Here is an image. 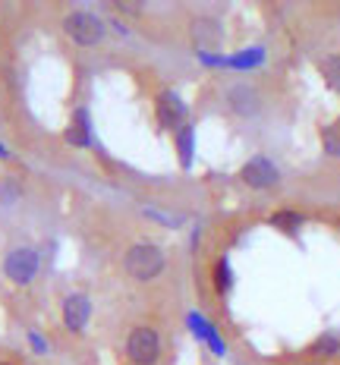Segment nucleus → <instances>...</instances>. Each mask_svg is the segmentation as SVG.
Listing matches in <instances>:
<instances>
[{"label":"nucleus","mask_w":340,"mask_h":365,"mask_svg":"<svg viewBox=\"0 0 340 365\" xmlns=\"http://www.w3.org/2000/svg\"><path fill=\"white\" fill-rule=\"evenodd\" d=\"M168 268V252L158 242H133L123 252V271L135 284H151Z\"/></svg>","instance_id":"f257e3e1"},{"label":"nucleus","mask_w":340,"mask_h":365,"mask_svg":"<svg viewBox=\"0 0 340 365\" xmlns=\"http://www.w3.org/2000/svg\"><path fill=\"white\" fill-rule=\"evenodd\" d=\"M4 277L13 287H32L38 271H41V252L35 246H13L4 255Z\"/></svg>","instance_id":"f03ea898"},{"label":"nucleus","mask_w":340,"mask_h":365,"mask_svg":"<svg viewBox=\"0 0 340 365\" xmlns=\"http://www.w3.org/2000/svg\"><path fill=\"white\" fill-rule=\"evenodd\" d=\"M63 35L79 48H95L108 35V22L88 10H73L63 16Z\"/></svg>","instance_id":"7ed1b4c3"},{"label":"nucleus","mask_w":340,"mask_h":365,"mask_svg":"<svg viewBox=\"0 0 340 365\" xmlns=\"http://www.w3.org/2000/svg\"><path fill=\"white\" fill-rule=\"evenodd\" d=\"M126 359L130 365H158L161 362V334L151 324H135L126 334Z\"/></svg>","instance_id":"20e7f679"},{"label":"nucleus","mask_w":340,"mask_h":365,"mask_svg":"<svg viewBox=\"0 0 340 365\" xmlns=\"http://www.w3.org/2000/svg\"><path fill=\"white\" fill-rule=\"evenodd\" d=\"M237 180L243 182V186L255 189V192H264V189H277V182H281V170H277V164L271 161L268 155H252L237 170Z\"/></svg>","instance_id":"39448f33"},{"label":"nucleus","mask_w":340,"mask_h":365,"mask_svg":"<svg viewBox=\"0 0 340 365\" xmlns=\"http://www.w3.org/2000/svg\"><path fill=\"white\" fill-rule=\"evenodd\" d=\"M60 318L70 334H86L88 322H92V299L86 293H70L60 306Z\"/></svg>","instance_id":"423d86ee"},{"label":"nucleus","mask_w":340,"mask_h":365,"mask_svg":"<svg viewBox=\"0 0 340 365\" xmlns=\"http://www.w3.org/2000/svg\"><path fill=\"white\" fill-rule=\"evenodd\" d=\"M155 117L158 126L168 129V133H177L180 126H186V104L177 91H161L155 98Z\"/></svg>","instance_id":"0eeeda50"},{"label":"nucleus","mask_w":340,"mask_h":365,"mask_svg":"<svg viewBox=\"0 0 340 365\" xmlns=\"http://www.w3.org/2000/svg\"><path fill=\"white\" fill-rule=\"evenodd\" d=\"M227 108H230L237 117H255L262 110V95L255 91L249 82H237L230 91H227Z\"/></svg>","instance_id":"6e6552de"},{"label":"nucleus","mask_w":340,"mask_h":365,"mask_svg":"<svg viewBox=\"0 0 340 365\" xmlns=\"http://www.w3.org/2000/svg\"><path fill=\"white\" fill-rule=\"evenodd\" d=\"M66 142L73 148H88L92 145V120H88V110L86 108H76L73 113V123L66 126Z\"/></svg>","instance_id":"1a4fd4ad"},{"label":"nucleus","mask_w":340,"mask_h":365,"mask_svg":"<svg viewBox=\"0 0 340 365\" xmlns=\"http://www.w3.org/2000/svg\"><path fill=\"white\" fill-rule=\"evenodd\" d=\"M189 29H192V41L199 44V48H215V44H221V38H224L221 22L211 19V16H195Z\"/></svg>","instance_id":"9d476101"},{"label":"nucleus","mask_w":340,"mask_h":365,"mask_svg":"<svg viewBox=\"0 0 340 365\" xmlns=\"http://www.w3.org/2000/svg\"><path fill=\"white\" fill-rule=\"evenodd\" d=\"M173 142H177L180 164L189 167V164H192V155H195V129H192V123L180 126L177 133H173Z\"/></svg>","instance_id":"9b49d317"},{"label":"nucleus","mask_w":340,"mask_h":365,"mask_svg":"<svg viewBox=\"0 0 340 365\" xmlns=\"http://www.w3.org/2000/svg\"><path fill=\"white\" fill-rule=\"evenodd\" d=\"M268 224L277 227L281 233H297L299 227L306 224V217H302V211H297V208H277L274 215L268 217Z\"/></svg>","instance_id":"f8f14e48"},{"label":"nucleus","mask_w":340,"mask_h":365,"mask_svg":"<svg viewBox=\"0 0 340 365\" xmlns=\"http://www.w3.org/2000/svg\"><path fill=\"white\" fill-rule=\"evenodd\" d=\"M211 284H215V290L221 296L233 290V268H230V258L227 255L217 258L215 268H211Z\"/></svg>","instance_id":"ddd939ff"},{"label":"nucleus","mask_w":340,"mask_h":365,"mask_svg":"<svg viewBox=\"0 0 340 365\" xmlns=\"http://www.w3.org/2000/svg\"><path fill=\"white\" fill-rule=\"evenodd\" d=\"M312 356H319V359H334V356H340V334L337 331L319 334V340L312 344Z\"/></svg>","instance_id":"4468645a"},{"label":"nucleus","mask_w":340,"mask_h":365,"mask_svg":"<svg viewBox=\"0 0 340 365\" xmlns=\"http://www.w3.org/2000/svg\"><path fill=\"white\" fill-rule=\"evenodd\" d=\"M22 199V180L13 177V173H6V177H0V205H6V208H13Z\"/></svg>","instance_id":"2eb2a0df"},{"label":"nucleus","mask_w":340,"mask_h":365,"mask_svg":"<svg viewBox=\"0 0 340 365\" xmlns=\"http://www.w3.org/2000/svg\"><path fill=\"white\" fill-rule=\"evenodd\" d=\"M321 148L328 158H340V117L321 126Z\"/></svg>","instance_id":"dca6fc26"},{"label":"nucleus","mask_w":340,"mask_h":365,"mask_svg":"<svg viewBox=\"0 0 340 365\" xmlns=\"http://www.w3.org/2000/svg\"><path fill=\"white\" fill-rule=\"evenodd\" d=\"M319 70H321V76H324V79H328V86L340 91V54H331V57H324L321 63H319Z\"/></svg>","instance_id":"f3484780"},{"label":"nucleus","mask_w":340,"mask_h":365,"mask_svg":"<svg viewBox=\"0 0 340 365\" xmlns=\"http://www.w3.org/2000/svg\"><path fill=\"white\" fill-rule=\"evenodd\" d=\"M26 337H29V346H32L35 353H48V340H44V337H41V334H38V331H29Z\"/></svg>","instance_id":"a211bd4d"},{"label":"nucleus","mask_w":340,"mask_h":365,"mask_svg":"<svg viewBox=\"0 0 340 365\" xmlns=\"http://www.w3.org/2000/svg\"><path fill=\"white\" fill-rule=\"evenodd\" d=\"M110 26H113V29H117V35H130V32H126V26H123V22H117V19H110Z\"/></svg>","instance_id":"6ab92c4d"},{"label":"nucleus","mask_w":340,"mask_h":365,"mask_svg":"<svg viewBox=\"0 0 340 365\" xmlns=\"http://www.w3.org/2000/svg\"><path fill=\"white\" fill-rule=\"evenodd\" d=\"M6 158H10V148H6L4 142H0V161H6Z\"/></svg>","instance_id":"aec40b11"},{"label":"nucleus","mask_w":340,"mask_h":365,"mask_svg":"<svg viewBox=\"0 0 340 365\" xmlns=\"http://www.w3.org/2000/svg\"><path fill=\"white\" fill-rule=\"evenodd\" d=\"M0 365H13V362H0Z\"/></svg>","instance_id":"412c9836"}]
</instances>
